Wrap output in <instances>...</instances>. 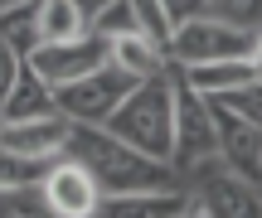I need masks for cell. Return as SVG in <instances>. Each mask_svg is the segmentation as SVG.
I'll use <instances>...</instances> for the list:
<instances>
[{"label":"cell","instance_id":"obj_10","mask_svg":"<svg viewBox=\"0 0 262 218\" xmlns=\"http://www.w3.org/2000/svg\"><path fill=\"white\" fill-rule=\"evenodd\" d=\"M68 136H73V122L63 112H49V116H25V122H0V146L15 151L19 160H54V155L68 151Z\"/></svg>","mask_w":262,"mask_h":218},{"label":"cell","instance_id":"obj_7","mask_svg":"<svg viewBox=\"0 0 262 218\" xmlns=\"http://www.w3.org/2000/svg\"><path fill=\"white\" fill-rule=\"evenodd\" d=\"M34 189H39L44 213H54V218H97V199H102V189H97L93 170H88L83 160H73L68 151L54 155V160H44Z\"/></svg>","mask_w":262,"mask_h":218},{"label":"cell","instance_id":"obj_9","mask_svg":"<svg viewBox=\"0 0 262 218\" xmlns=\"http://www.w3.org/2000/svg\"><path fill=\"white\" fill-rule=\"evenodd\" d=\"M209 112H214V155L233 175H243V180L257 184L262 180V122H248V116H238V112H224V107H214V102H209Z\"/></svg>","mask_w":262,"mask_h":218},{"label":"cell","instance_id":"obj_16","mask_svg":"<svg viewBox=\"0 0 262 218\" xmlns=\"http://www.w3.org/2000/svg\"><path fill=\"white\" fill-rule=\"evenodd\" d=\"M209 102L224 107V112L248 116V122H262V83H243V87H228V92H214Z\"/></svg>","mask_w":262,"mask_h":218},{"label":"cell","instance_id":"obj_20","mask_svg":"<svg viewBox=\"0 0 262 218\" xmlns=\"http://www.w3.org/2000/svg\"><path fill=\"white\" fill-rule=\"evenodd\" d=\"M160 5H165V19H170V29H175L180 19L199 15V10H204V0H160Z\"/></svg>","mask_w":262,"mask_h":218},{"label":"cell","instance_id":"obj_5","mask_svg":"<svg viewBox=\"0 0 262 218\" xmlns=\"http://www.w3.org/2000/svg\"><path fill=\"white\" fill-rule=\"evenodd\" d=\"M131 83H136V78L107 58V63L88 68L83 78H68V83H58V87H54V107L68 116V122L102 126V122H107V112H112V107L131 92Z\"/></svg>","mask_w":262,"mask_h":218},{"label":"cell","instance_id":"obj_1","mask_svg":"<svg viewBox=\"0 0 262 218\" xmlns=\"http://www.w3.org/2000/svg\"><path fill=\"white\" fill-rule=\"evenodd\" d=\"M68 155L93 170V180H97L102 194H131V189H165V184H175V165L170 160H156V155L126 146L122 136H112L107 126L73 122Z\"/></svg>","mask_w":262,"mask_h":218},{"label":"cell","instance_id":"obj_17","mask_svg":"<svg viewBox=\"0 0 262 218\" xmlns=\"http://www.w3.org/2000/svg\"><path fill=\"white\" fill-rule=\"evenodd\" d=\"M131 15H136V29L146 39H156L160 49H165V39H170V19H165V5L160 0H131Z\"/></svg>","mask_w":262,"mask_h":218},{"label":"cell","instance_id":"obj_2","mask_svg":"<svg viewBox=\"0 0 262 218\" xmlns=\"http://www.w3.org/2000/svg\"><path fill=\"white\" fill-rule=\"evenodd\" d=\"M107 131L122 136L126 146L156 155V160H170V63L150 78H136L131 92L107 112Z\"/></svg>","mask_w":262,"mask_h":218},{"label":"cell","instance_id":"obj_14","mask_svg":"<svg viewBox=\"0 0 262 218\" xmlns=\"http://www.w3.org/2000/svg\"><path fill=\"white\" fill-rule=\"evenodd\" d=\"M49 112H58L54 107V87H49L25 58L15 83H10V92H5V102H0V122H25V116H49Z\"/></svg>","mask_w":262,"mask_h":218},{"label":"cell","instance_id":"obj_8","mask_svg":"<svg viewBox=\"0 0 262 218\" xmlns=\"http://www.w3.org/2000/svg\"><path fill=\"white\" fill-rule=\"evenodd\" d=\"M25 58L49 87H58V83H68V78H83L88 68L107 63V39H97L93 29H88V34L58 39V44H29Z\"/></svg>","mask_w":262,"mask_h":218},{"label":"cell","instance_id":"obj_12","mask_svg":"<svg viewBox=\"0 0 262 218\" xmlns=\"http://www.w3.org/2000/svg\"><path fill=\"white\" fill-rule=\"evenodd\" d=\"M185 213H189V194L180 189V184L102 194V199H97V218H185Z\"/></svg>","mask_w":262,"mask_h":218},{"label":"cell","instance_id":"obj_15","mask_svg":"<svg viewBox=\"0 0 262 218\" xmlns=\"http://www.w3.org/2000/svg\"><path fill=\"white\" fill-rule=\"evenodd\" d=\"M107 58H112L117 68H126L131 78H150V73H160V68H165V49H160L156 39H146L141 29H136V34L107 39Z\"/></svg>","mask_w":262,"mask_h":218},{"label":"cell","instance_id":"obj_11","mask_svg":"<svg viewBox=\"0 0 262 218\" xmlns=\"http://www.w3.org/2000/svg\"><path fill=\"white\" fill-rule=\"evenodd\" d=\"M175 73L194 87L199 97H214L228 92V87H243V83H262V63L257 54H233V58H204V63H175Z\"/></svg>","mask_w":262,"mask_h":218},{"label":"cell","instance_id":"obj_18","mask_svg":"<svg viewBox=\"0 0 262 218\" xmlns=\"http://www.w3.org/2000/svg\"><path fill=\"white\" fill-rule=\"evenodd\" d=\"M204 10L219 15V19H228V25L257 29V0H204Z\"/></svg>","mask_w":262,"mask_h":218},{"label":"cell","instance_id":"obj_21","mask_svg":"<svg viewBox=\"0 0 262 218\" xmlns=\"http://www.w3.org/2000/svg\"><path fill=\"white\" fill-rule=\"evenodd\" d=\"M15 5H29V0H0V10H15Z\"/></svg>","mask_w":262,"mask_h":218},{"label":"cell","instance_id":"obj_19","mask_svg":"<svg viewBox=\"0 0 262 218\" xmlns=\"http://www.w3.org/2000/svg\"><path fill=\"white\" fill-rule=\"evenodd\" d=\"M39 170H44V165L19 160L15 151H5V146H0V184H34V180H39Z\"/></svg>","mask_w":262,"mask_h":218},{"label":"cell","instance_id":"obj_13","mask_svg":"<svg viewBox=\"0 0 262 218\" xmlns=\"http://www.w3.org/2000/svg\"><path fill=\"white\" fill-rule=\"evenodd\" d=\"M88 0H34L29 15V44H58V39L88 34Z\"/></svg>","mask_w":262,"mask_h":218},{"label":"cell","instance_id":"obj_4","mask_svg":"<svg viewBox=\"0 0 262 218\" xmlns=\"http://www.w3.org/2000/svg\"><path fill=\"white\" fill-rule=\"evenodd\" d=\"M262 49V34L248 25H228V19L199 15L180 19L165 39V63H204V58H233V54H257Z\"/></svg>","mask_w":262,"mask_h":218},{"label":"cell","instance_id":"obj_6","mask_svg":"<svg viewBox=\"0 0 262 218\" xmlns=\"http://www.w3.org/2000/svg\"><path fill=\"white\" fill-rule=\"evenodd\" d=\"M204 155H214V112L170 63V165L185 170Z\"/></svg>","mask_w":262,"mask_h":218},{"label":"cell","instance_id":"obj_3","mask_svg":"<svg viewBox=\"0 0 262 218\" xmlns=\"http://www.w3.org/2000/svg\"><path fill=\"white\" fill-rule=\"evenodd\" d=\"M189 175V213L185 218H257L262 194L253 180L233 175L219 155H204V160L185 165Z\"/></svg>","mask_w":262,"mask_h":218},{"label":"cell","instance_id":"obj_22","mask_svg":"<svg viewBox=\"0 0 262 218\" xmlns=\"http://www.w3.org/2000/svg\"><path fill=\"white\" fill-rule=\"evenodd\" d=\"M88 5H93V0H88Z\"/></svg>","mask_w":262,"mask_h":218}]
</instances>
